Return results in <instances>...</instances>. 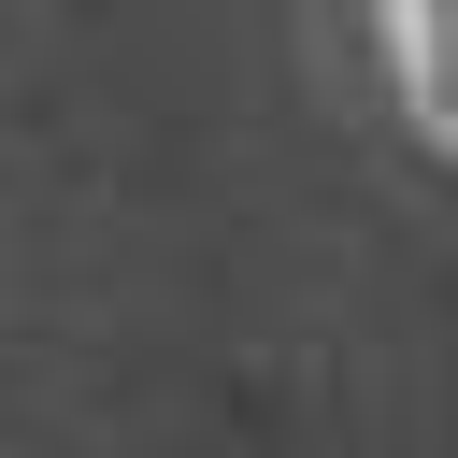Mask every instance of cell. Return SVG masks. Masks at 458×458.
<instances>
[{
    "mask_svg": "<svg viewBox=\"0 0 458 458\" xmlns=\"http://www.w3.org/2000/svg\"><path fill=\"white\" fill-rule=\"evenodd\" d=\"M372 43H386V86L401 114L458 157V0H372Z\"/></svg>",
    "mask_w": 458,
    "mask_h": 458,
    "instance_id": "6da1fadb",
    "label": "cell"
}]
</instances>
